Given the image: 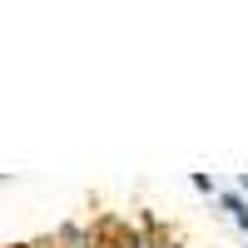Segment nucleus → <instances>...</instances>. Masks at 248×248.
<instances>
[{
	"instance_id": "1",
	"label": "nucleus",
	"mask_w": 248,
	"mask_h": 248,
	"mask_svg": "<svg viewBox=\"0 0 248 248\" xmlns=\"http://www.w3.org/2000/svg\"><path fill=\"white\" fill-rule=\"evenodd\" d=\"M60 243H65V248H105L94 229H65V233H60Z\"/></svg>"
},
{
	"instance_id": "3",
	"label": "nucleus",
	"mask_w": 248,
	"mask_h": 248,
	"mask_svg": "<svg viewBox=\"0 0 248 248\" xmlns=\"http://www.w3.org/2000/svg\"><path fill=\"white\" fill-rule=\"evenodd\" d=\"M20 248H45V243H20Z\"/></svg>"
},
{
	"instance_id": "2",
	"label": "nucleus",
	"mask_w": 248,
	"mask_h": 248,
	"mask_svg": "<svg viewBox=\"0 0 248 248\" xmlns=\"http://www.w3.org/2000/svg\"><path fill=\"white\" fill-rule=\"evenodd\" d=\"M149 248H184V243L169 238V233H159V229H149Z\"/></svg>"
},
{
	"instance_id": "4",
	"label": "nucleus",
	"mask_w": 248,
	"mask_h": 248,
	"mask_svg": "<svg viewBox=\"0 0 248 248\" xmlns=\"http://www.w3.org/2000/svg\"><path fill=\"white\" fill-rule=\"evenodd\" d=\"M109 248H119V238H114V243H109Z\"/></svg>"
}]
</instances>
